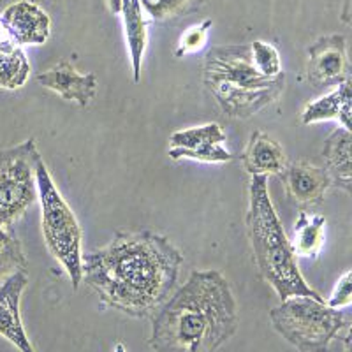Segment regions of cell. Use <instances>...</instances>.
<instances>
[{"mask_svg": "<svg viewBox=\"0 0 352 352\" xmlns=\"http://www.w3.org/2000/svg\"><path fill=\"white\" fill-rule=\"evenodd\" d=\"M184 256L152 231H118L96 252L83 254L81 282L109 308L134 319L150 317L175 291Z\"/></svg>", "mask_w": 352, "mask_h": 352, "instance_id": "6da1fadb", "label": "cell"}, {"mask_svg": "<svg viewBox=\"0 0 352 352\" xmlns=\"http://www.w3.org/2000/svg\"><path fill=\"white\" fill-rule=\"evenodd\" d=\"M238 303L217 270L192 272L153 314L150 347L155 352H215L236 335Z\"/></svg>", "mask_w": 352, "mask_h": 352, "instance_id": "7a4b0ae2", "label": "cell"}, {"mask_svg": "<svg viewBox=\"0 0 352 352\" xmlns=\"http://www.w3.org/2000/svg\"><path fill=\"white\" fill-rule=\"evenodd\" d=\"M245 228L261 276L268 282L282 301L292 296L324 300L308 285L298 266L285 229L272 203L266 176H252L248 185V208Z\"/></svg>", "mask_w": 352, "mask_h": 352, "instance_id": "3957f363", "label": "cell"}, {"mask_svg": "<svg viewBox=\"0 0 352 352\" xmlns=\"http://www.w3.org/2000/svg\"><path fill=\"white\" fill-rule=\"evenodd\" d=\"M203 83L226 116L247 120L280 99L285 72L263 74L254 64L250 44L213 46L204 56Z\"/></svg>", "mask_w": 352, "mask_h": 352, "instance_id": "277c9868", "label": "cell"}, {"mask_svg": "<svg viewBox=\"0 0 352 352\" xmlns=\"http://www.w3.org/2000/svg\"><path fill=\"white\" fill-rule=\"evenodd\" d=\"M37 199L41 203V228L46 247L67 273L74 291L81 285L83 266V231L72 208L53 182L43 155L36 164Z\"/></svg>", "mask_w": 352, "mask_h": 352, "instance_id": "5b68a950", "label": "cell"}, {"mask_svg": "<svg viewBox=\"0 0 352 352\" xmlns=\"http://www.w3.org/2000/svg\"><path fill=\"white\" fill-rule=\"evenodd\" d=\"M275 331L301 352H326L329 344L349 328V319L324 300L292 296L270 310Z\"/></svg>", "mask_w": 352, "mask_h": 352, "instance_id": "8992f818", "label": "cell"}, {"mask_svg": "<svg viewBox=\"0 0 352 352\" xmlns=\"http://www.w3.org/2000/svg\"><path fill=\"white\" fill-rule=\"evenodd\" d=\"M39 157L34 138L0 150V226L11 229L37 201Z\"/></svg>", "mask_w": 352, "mask_h": 352, "instance_id": "52a82bcc", "label": "cell"}, {"mask_svg": "<svg viewBox=\"0 0 352 352\" xmlns=\"http://www.w3.org/2000/svg\"><path fill=\"white\" fill-rule=\"evenodd\" d=\"M226 143V132L219 124H206L173 132L168 155L173 160L192 159L204 164H226L232 153Z\"/></svg>", "mask_w": 352, "mask_h": 352, "instance_id": "ba28073f", "label": "cell"}, {"mask_svg": "<svg viewBox=\"0 0 352 352\" xmlns=\"http://www.w3.org/2000/svg\"><path fill=\"white\" fill-rule=\"evenodd\" d=\"M307 80L314 88H329L351 80L347 39L342 34L322 36L307 50Z\"/></svg>", "mask_w": 352, "mask_h": 352, "instance_id": "9c48e42d", "label": "cell"}, {"mask_svg": "<svg viewBox=\"0 0 352 352\" xmlns=\"http://www.w3.org/2000/svg\"><path fill=\"white\" fill-rule=\"evenodd\" d=\"M280 180L289 199L301 210L322 203L331 187L328 171L308 160H296L285 166L280 173Z\"/></svg>", "mask_w": 352, "mask_h": 352, "instance_id": "30bf717a", "label": "cell"}, {"mask_svg": "<svg viewBox=\"0 0 352 352\" xmlns=\"http://www.w3.org/2000/svg\"><path fill=\"white\" fill-rule=\"evenodd\" d=\"M28 285L27 270L11 275L0 285V336H4L20 352H36L21 320L20 303Z\"/></svg>", "mask_w": 352, "mask_h": 352, "instance_id": "8fae6325", "label": "cell"}, {"mask_svg": "<svg viewBox=\"0 0 352 352\" xmlns=\"http://www.w3.org/2000/svg\"><path fill=\"white\" fill-rule=\"evenodd\" d=\"M37 83L52 90L64 100H74L80 108H88L99 87L94 72L83 74L69 60H60L48 71L39 72Z\"/></svg>", "mask_w": 352, "mask_h": 352, "instance_id": "7c38bea8", "label": "cell"}, {"mask_svg": "<svg viewBox=\"0 0 352 352\" xmlns=\"http://www.w3.org/2000/svg\"><path fill=\"white\" fill-rule=\"evenodd\" d=\"M111 14H118L124 25L125 43L132 65V80L140 83L141 67L146 46H148V18L141 8L140 0H102Z\"/></svg>", "mask_w": 352, "mask_h": 352, "instance_id": "4fadbf2b", "label": "cell"}, {"mask_svg": "<svg viewBox=\"0 0 352 352\" xmlns=\"http://www.w3.org/2000/svg\"><path fill=\"white\" fill-rule=\"evenodd\" d=\"M0 18L21 46L46 44L52 34V20L48 12L32 0H18L8 6Z\"/></svg>", "mask_w": 352, "mask_h": 352, "instance_id": "5bb4252c", "label": "cell"}, {"mask_svg": "<svg viewBox=\"0 0 352 352\" xmlns=\"http://www.w3.org/2000/svg\"><path fill=\"white\" fill-rule=\"evenodd\" d=\"M240 159L248 175L266 178L272 175H280L289 164L284 146L263 131H254L250 134V140Z\"/></svg>", "mask_w": 352, "mask_h": 352, "instance_id": "9a60e30c", "label": "cell"}, {"mask_svg": "<svg viewBox=\"0 0 352 352\" xmlns=\"http://www.w3.org/2000/svg\"><path fill=\"white\" fill-rule=\"evenodd\" d=\"M352 118V92L351 80L336 85L331 92L310 100L301 111V124L312 125L319 122L335 120L351 131Z\"/></svg>", "mask_w": 352, "mask_h": 352, "instance_id": "2e32d148", "label": "cell"}, {"mask_svg": "<svg viewBox=\"0 0 352 352\" xmlns=\"http://www.w3.org/2000/svg\"><path fill=\"white\" fill-rule=\"evenodd\" d=\"M352 136L351 131L345 127H338L328 136L322 146V159L324 166L322 168L328 171L331 178V185L342 188L344 192L351 194L352 190Z\"/></svg>", "mask_w": 352, "mask_h": 352, "instance_id": "e0dca14e", "label": "cell"}, {"mask_svg": "<svg viewBox=\"0 0 352 352\" xmlns=\"http://www.w3.org/2000/svg\"><path fill=\"white\" fill-rule=\"evenodd\" d=\"M326 219L322 215H308L305 210H300L296 224L292 229V238H289L292 252L296 257L305 259H317L322 252L326 240Z\"/></svg>", "mask_w": 352, "mask_h": 352, "instance_id": "ac0fdd59", "label": "cell"}, {"mask_svg": "<svg viewBox=\"0 0 352 352\" xmlns=\"http://www.w3.org/2000/svg\"><path fill=\"white\" fill-rule=\"evenodd\" d=\"M30 78V62L23 46L12 43L0 46V88L2 90H20Z\"/></svg>", "mask_w": 352, "mask_h": 352, "instance_id": "d6986e66", "label": "cell"}, {"mask_svg": "<svg viewBox=\"0 0 352 352\" xmlns=\"http://www.w3.org/2000/svg\"><path fill=\"white\" fill-rule=\"evenodd\" d=\"M206 0H140L141 8L150 21L175 23L199 11Z\"/></svg>", "mask_w": 352, "mask_h": 352, "instance_id": "ffe728a7", "label": "cell"}, {"mask_svg": "<svg viewBox=\"0 0 352 352\" xmlns=\"http://www.w3.org/2000/svg\"><path fill=\"white\" fill-rule=\"evenodd\" d=\"M21 270H27V256L21 241L11 229L0 226V285Z\"/></svg>", "mask_w": 352, "mask_h": 352, "instance_id": "44dd1931", "label": "cell"}, {"mask_svg": "<svg viewBox=\"0 0 352 352\" xmlns=\"http://www.w3.org/2000/svg\"><path fill=\"white\" fill-rule=\"evenodd\" d=\"M213 21L210 18L203 20L201 23L188 27L184 34L180 36L178 43L175 46V56L182 58L185 55H192V53L201 52L208 43V32L212 28Z\"/></svg>", "mask_w": 352, "mask_h": 352, "instance_id": "7402d4cb", "label": "cell"}, {"mask_svg": "<svg viewBox=\"0 0 352 352\" xmlns=\"http://www.w3.org/2000/svg\"><path fill=\"white\" fill-rule=\"evenodd\" d=\"M250 52H252L254 64L263 74H266V76H280V74H284L280 53L273 44L257 39L250 43Z\"/></svg>", "mask_w": 352, "mask_h": 352, "instance_id": "603a6c76", "label": "cell"}, {"mask_svg": "<svg viewBox=\"0 0 352 352\" xmlns=\"http://www.w3.org/2000/svg\"><path fill=\"white\" fill-rule=\"evenodd\" d=\"M352 272L351 270H347V272L344 273V275L338 278V282L335 284V287H333L331 291V296L328 298V301H326V305H329L331 308H345L351 305L352 301Z\"/></svg>", "mask_w": 352, "mask_h": 352, "instance_id": "cb8c5ba5", "label": "cell"}, {"mask_svg": "<svg viewBox=\"0 0 352 352\" xmlns=\"http://www.w3.org/2000/svg\"><path fill=\"white\" fill-rule=\"evenodd\" d=\"M115 352H127V351H125V347H124V345H122V344H118V345H116V347H115Z\"/></svg>", "mask_w": 352, "mask_h": 352, "instance_id": "d4e9b609", "label": "cell"}]
</instances>
